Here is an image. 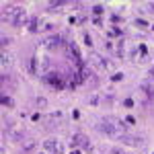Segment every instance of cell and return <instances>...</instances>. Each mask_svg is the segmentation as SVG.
Instances as JSON below:
<instances>
[{"mask_svg":"<svg viewBox=\"0 0 154 154\" xmlns=\"http://www.w3.org/2000/svg\"><path fill=\"white\" fill-rule=\"evenodd\" d=\"M97 128H99V131H101V134H105V136H109V138H119V136H121V134H119V130L113 125V123H111V121H109V119H103Z\"/></svg>","mask_w":154,"mask_h":154,"instance_id":"1","label":"cell"},{"mask_svg":"<svg viewBox=\"0 0 154 154\" xmlns=\"http://www.w3.org/2000/svg\"><path fill=\"white\" fill-rule=\"evenodd\" d=\"M41 43H43L48 49H56V48H60L64 41H62V37H60V35H49V37H45Z\"/></svg>","mask_w":154,"mask_h":154,"instance_id":"2","label":"cell"},{"mask_svg":"<svg viewBox=\"0 0 154 154\" xmlns=\"http://www.w3.org/2000/svg\"><path fill=\"white\" fill-rule=\"evenodd\" d=\"M117 140H121L123 144H130V146H142L144 144L142 138H138V136H128V134H121Z\"/></svg>","mask_w":154,"mask_h":154,"instance_id":"3","label":"cell"},{"mask_svg":"<svg viewBox=\"0 0 154 154\" xmlns=\"http://www.w3.org/2000/svg\"><path fill=\"white\" fill-rule=\"evenodd\" d=\"M29 21H27V14H25V11H21L14 19L11 21V25H14V27H23V25H27Z\"/></svg>","mask_w":154,"mask_h":154,"instance_id":"4","label":"cell"},{"mask_svg":"<svg viewBox=\"0 0 154 154\" xmlns=\"http://www.w3.org/2000/svg\"><path fill=\"white\" fill-rule=\"evenodd\" d=\"M35 140H31V138H27V140H23V154H29L35 150Z\"/></svg>","mask_w":154,"mask_h":154,"instance_id":"5","label":"cell"},{"mask_svg":"<svg viewBox=\"0 0 154 154\" xmlns=\"http://www.w3.org/2000/svg\"><path fill=\"white\" fill-rule=\"evenodd\" d=\"M140 91H142L144 95H148V99L154 97V86L150 82H140Z\"/></svg>","mask_w":154,"mask_h":154,"instance_id":"6","label":"cell"},{"mask_svg":"<svg viewBox=\"0 0 154 154\" xmlns=\"http://www.w3.org/2000/svg\"><path fill=\"white\" fill-rule=\"evenodd\" d=\"M95 60L101 64V68H105V70H113V68H115L111 60H105V58H101V56H95Z\"/></svg>","mask_w":154,"mask_h":154,"instance_id":"7","label":"cell"},{"mask_svg":"<svg viewBox=\"0 0 154 154\" xmlns=\"http://www.w3.org/2000/svg\"><path fill=\"white\" fill-rule=\"evenodd\" d=\"M8 134H11V138H12V140H19V142L27 140V138H25V134H23L21 130H17V128H11V130H8Z\"/></svg>","mask_w":154,"mask_h":154,"instance_id":"8","label":"cell"},{"mask_svg":"<svg viewBox=\"0 0 154 154\" xmlns=\"http://www.w3.org/2000/svg\"><path fill=\"white\" fill-rule=\"evenodd\" d=\"M27 29H29L31 33H35L37 29H39V19H37V17H31L29 23H27Z\"/></svg>","mask_w":154,"mask_h":154,"instance_id":"9","label":"cell"},{"mask_svg":"<svg viewBox=\"0 0 154 154\" xmlns=\"http://www.w3.org/2000/svg\"><path fill=\"white\" fill-rule=\"evenodd\" d=\"M56 146H58V142H56V140H51V138L43 142V148H45V150H49V152H54V150H56Z\"/></svg>","mask_w":154,"mask_h":154,"instance_id":"10","label":"cell"},{"mask_svg":"<svg viewBox=\"0 0 154 154\" xmlns=\"http://www.w3.org/2000/svg\"><path fill=\"white\" fill-rule=\"evenodd\" d=\"M66 4H68L66 0H51V2H49L48 6L51 8V11H54V8H62V6H66Z\"/></svg>","mask_w":154,"mask_h":154,"instance_id":"11","label":"cell"},{"mask_svg":"<svg viewBox=\"0 0 154 154\" xmlns=\"http://www.w3.org/2000/svg\"><path fill=\"white\" fill-rule=\"evenodd\" d=\"M0 62H2V66L6 68V66H11V64H12V58L8 56V54H2V58H0Z\"/></svg>","mask_w":154,"mask_h":154,"instance_id":"12","label":"cell"},{"mask_svg":"<svg viewBox=\"0 0 154 154\" xmlns=\"http://www.w3.org/2000/svg\"><path fill=\"white\" fill-rule=\"evenodd\" d=\"M2 105L4 107H8V109H11V107H14V101H12V97H2Z\"/></svg>","mask_w":154,"mask_h":154,"instance_id":"13","label":"cell"},{"mask_svg":"<svg viewBox=\"0 0 154 154\" xmlns=\"http://www.w3.org/2000/svg\"><path fill=\"white\" fill-rule=\"evenodd\" d=\"M99 103H101V97L99 95H93L91 99H88V105H93V107H97Z\"/></svg>","mask_w":154,"mask_h":154,"instance_id":"14","label":"cell"},{"mask_svg":"<svg viewBox=\"0 0 154 154\" xmlns=\"http://www.w3.org/2000/svg\"><path fill=\"white\" fill-rule=\"evenodd\" d=\"M93 12H95V14H101V12H103V4H95V6H93Z\"/></svg>","mask_w":154,"mask_h":154,"instance_id":"15","label":"cell"},{"mask_svg":"<svg viewBox=\"0 0 154 154\" xmlns=\"http://www.w3.org/2000/svg\"><path fill=\"white\" fill-rule=\"evenodd\" d=\"M45 103H48L45 97H37V105H39V107H45Z\"/></svg>","mask_w":154,"mask_h":154,"instance_id":"16","label":"cell"},{"mask_svg":"<svg viewBox=\"0 0 154 154\" xmlns=\"http://www.w3.org/2000/svg\"><path fill=\"white\" fill-rule=\"evenodd\" d=\"M82 39H84V45H88V48L93 45V39H91V35H84Z\"/></svg>","mask_w":154,"mask_h":154,"instance_id":"17","label":"cell"},{"mask_svg":"<svg viewBox=\"0 0 154 154\" xmlns=\"http://www.w3.org/2000/svg\"><path fill=\"white\" fill-rule=\"evenodd\" d=\"M54 154H64V146L58 142V146H56V150H54Z\"/></svg>","mask_w":154,"mask_h":154,"instance_id":"18","label":"cell"},{"mask_svg":"<svg viewBox=\"0 0 154 154\" xmlns=\"http://www.w3.org/2000/svg\"><path fill=\"white\" fill-rule=\"evenodd\" d=\"M123 121H125V123H128V125H134V123H136V119L131 117V115H128V117L123 119Z\"/></svg>","mask_w":154,"mask_h":154,"instance_id":"19","label":"cell"},{"mask_svg":"<svg viewBox=\"0 0 154 154\" xmlns=\"http://www.w3.org/2000/svg\"><path fill=\"white\" fill-rule=\"evenodd\" d=\"M123 107L131 109V107H134V101H131V99H125V101H123Z\"/></svg>","mask_w":154,"mask_h":154,"instance_id":"20","label":"cell"},{"mask_svg":"<svg viewBox=\"0 0 154 154\" xmlns=\"http://www.w3.org/2000/svg\"><path fill=\"white\" fill-rule=\"evenodd\" d=\"M136 25H140V27H148V23H146L144 19H136Z\"/></svg>","mask_w":154,"mask_h":154,"instance_id":"21","label":"cell"},{"mask_svg":"<svg viewBox=\"0 0 154 154\" xmlns=\"http://www.w3.org/2000/svg\"><path fill=\"white\" fill-rule=\"evenodd\" d=\"M0 43H2V45H8V43H11V37H6V35H4V37H2V41H0Z\"/></svg>","mask_w":154,"mask_h":154,"instance_id":"22","label":"cell"},{"mask_svg":"<svg viewBox=\"0 0 154 154\" xmlns=\"http://www.w3.org/2000/svg\"><path fill=\"white\" fill-rule=\"evenodd\" d=\"M148 76H150V80H154V66L150 68V70H148Z\"/></svg>","mask_w":154,"mask_h":154,"instance_id":"23","label":"cell"},{"mask_svg":"<svg viewBox=\"0 0 154 154\" xmlns=\"http://www.w3.org/2000/svg\"><path fill=\"white\" fill-rule=\"evenodd\" d=\"M146 6H148V11H150V12H154V2H148Z\"/></svg>","mask_w":154,"mask_h":154,"instance_id":"24","label":"cell"},{"mask_svg":"<svg viewBox=\"0 0 154 154\" xmlns=\"http://www.w3.org/2000/svg\"><path fill=\"white\" fill-rule=\"evenodd\" d=\"M70 154H82V152H80L78 148H72V152H70Z\"/></svg>","mask_w":154,"mask_h":154,"instance_id":"25","label":"cell"},{"mask_svg":"<svg viewBox=\"0 0 154 154\" xmlns=\"http://www.w3.org/2000/svg\"><path fill=\"white\" fill-rule=\"evenodd\" d=\"M109 154H125V152H121V150H111Z\"/></svg>","mask_w":154,"mask_h":154,"instance_id":"26","label":"cell"},{"mask_svg":"<svg viewBox=\"0 0 154 154\" xmlns=\"http://www.w3.org/2000/svg\"><path fill=\"white\" fill-rule=\"evenodd\" d=\"M152 29H154V27H152Z\"/></svg>","mask_w":154,"mask_h":154,"instance_id":"27","label":"cell"}]
</instances>
